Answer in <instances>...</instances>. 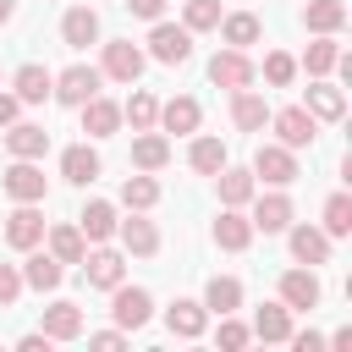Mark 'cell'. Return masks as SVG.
I'll use <instances>...</instances> for the list:
<instances>
[{"label":"cell","instance_id":"cell-36","mask_svg":"<svg viewBox=\"0 0 352 352\" xmlns=\"http://www.w3.org/2000/svg\"><path fill=\"white\" fill-rule=\"evenodd\" d=\"M121 204H126V209H154V204H160V182H154V170L126 176V182H121Z\"/></svg>","mask_w":352,"mask_h":352},{"label":"cell","instance_id":"cell-33","mask_svg":"<svg viewBox=\"0 0 352 352\" xmlns=\"http://www.w3.org/2000/svg\"><path fill=\"white\" fill-rule=\"evenodd\" d=\"M302 28H308V33H341V28H346V0H308Z\"/></svg>","mask_w":352,"mask_h":352},{"label":"cell","instance_id":"cell-41","mask_svg":"<svg viewBox=\"0 0 352 352\" xmlns=\"http://www.w3.org/2000/svg\"><path fill=\"white\" fill-rule=\"evenodd\" d=\"M292 77H297V60H292L286 50H270V55H264V82H270V88H292Z\"/></svg>","mask_w":352,"mask_h":352},{"label":"cell","instance_id":"cell-12","mask_svg":"<svg viewBox=\"0 0 352 352\" xmlns=\"http://www.w3.org/2000/svg\"><path fill=\"white\" fill-rule=\"evenodd\" d=\"M280 302H286L292 314H314V308H319V275H314V264L280 275Z\"/></svg>","mask_w":352,"mask_h":352},{"label":"cell","instance_id":"cell-38","mask_svg":"<svg viewBox=\"0 0 352 352\" xmlns=\"http://www.w3.org/2000/svg\"><path fill=\"white\" fill-rule=\"evenodd\" d=\"M121 121H132V132H148V126L160 121V99L143 94V88H132V99L121 104Z\"/></svg>","mask_w":352,"mask_h":352},{"label":"cell","instance_id":"cell-8","mask_svg":"<svg viewBox=\"0 0 352 352\" xmlns=\"http://www.w3.org/2000/svg\"><path fill=\"white\" fill-rule=\"evenodd\" d=\"M270 126H275V143H286V148H308V143L319 138V121H314L302 104L275 110V116H270Z\"/></svg>","mask_w":352,"mask_h":352},{"label":"cell","instance_id":"cell-20","mask_svg":"<svg viewBox=\"0 0 352 352\" xmlns=\"http://www.w3.org/2000/svg\"><path fill=\"white\" fill-rule=\"evenodd\" d=\"M60 38H66L72 50L99 44V11H94V6H72V11L60 16Z\"/></svg>","mask_w":352,"mask_h":352},{"label":"cell","instance_id":"cell-34","mask_svg":"<svg viewBox=\"0 0 352 352\" xmlns=\"http://www.w3.org/2000/svg\"><path fill=\"white\" fill-rule=\"evenodd\" d=\"M336 60H341V44H336V33H319V38L302 50V66H308V77H330V72H336Z\"/></svg>","mask_w":352,"mask_h":352},{"label":"cell","instance_id":"cell-37","mask_svg":"<svg viewBox=\"0 0 352 352\" xmlns=\"http://www.w3.org/2000/svg\"><path fill=\"white\" fill-rule=\"evenodd\" d=\"M220 33H226L231 50H248V44H258V16L253 11H231V16H220Z\"/></svg>","mask_w":352,"mask_h":352},{"label":"cell","instance_id":"cell-6","mask_svg":"<svg viewBox=\"0 0 352 352\" xmlns=\"http://www.w3.org/2000/svg\"><path fill=\"white\" fill-rule=\"evenodd\" d=\"M253 77H258V66L248 60V50H231V44H226V50L209 60V82H214V88H231V94H236V88H253Z\"/></svg>","mask_w":352,"mask_h":352},{"label":"cell","instance_id":"cell-27","mask_svg":"<svg viewBox=\"0 0 352 352\" xmlns=\"http://www.w3.org/2000/svg\"><path fill=\"white\" fill-rule=\"evenodd\" d=\"M132 165H138V170H165V165H170V143H165V132H154V126L138 132V138H132Z\"/></svg>","mask_w":352,"mask_h":352},{"label":"cell","instance_id":"cell-23","mask_svg":"<svg viewBox=\"0 0 352 352\" xmlns=\"http://www.w3.org/2000/svg\"><path fill=\"white\" fill-rule=\"evenodd\" d=\"M198 121H204L198 99H192V94H176V99L160 104V121H154V126H165V132H198Z\"/></svg>","mask_w":352,"mask_h":352},{"label":"cell","instance_id":"cell-7","mask_svg":"<svg viewBox=\"0 0 352 352\" xmlns=\"http://www.w3.org/2000/svg\"><path fill=\"white\" fill-rule=\"evenodd\" d=\"M143 60H148V55H143L132 38H116V44H104V60H99V72H104L110 82H126V88H132V82L143 77Z\"/></svg>","mask_w":352,"mask_h":352},{"label":"cell","instance_id":"cell-17","mask_svg":"<svg viewBox=\"0 0 352 352\" xmlns=\"http://www.w3.org/2000/svg\"><path fill=\"white\" fill-rule=\"evenodd\" d=\"M6 148H11V160H44L50 132H44L38 121H11V126H6Z\"/></svg>","mask_w":352,"mask_h":352},{"label":"cell","instance_id":"cell-16","mask_svg":"<svg viewBox=\"0 0 352 352\" xmlns=\"http://www.w3.org/2000/svg\"><path fill=\"white\" fill-rule=\"evenodd\" d=\"M77 110H82V132H88V138H110V132H121V104H116V99L94 94V99H82Z\"/></svg>","mask_w":352,"mask_h":352},{"label":"cell","instance_id":"cell-28","mask_svg":"<svg viewBox=\"0 0 352 352\" xmlns=\"http://www.w3.org/2000/svg\"><path fill=\"white\" fill-rule=\"evenodd\" d=\"M77 231H82L88 242H110V236H116V204H104V198L82 204V214H77Z\"/></svg>","mask_w":352,"mask_h":352},{"label":"cell","instance_id":"cell-32","mask_svg":"<svg viewBox=\"0 0 352 352\" xmlns=\"http://www.w3.org/2000/svg\"><path fill=\"white\" fill-rule=\"evenodd\" d=\"M248 330H253L258 341H286V336H292V308H286V302H264Z\"/></svg>","mask_w":352,"mask_h":352},{"label":"cell","instance_id":"cell-45","mask_svg":"<svg viewBox=\"0 0 352 352\" xmlns=\"http://www.w3.org/2000/svg\"><path fill=\"white\" fill-rule=\"evenodd\" d=\"M126 11L143 16V22H160V16H165V0H126Z\"/></svg>","mask_w":352,"mask_h":352},{"label":"cell","instance_id":"cell-29","mask_svg":"<svg viewBox=\"0 0 352 352\" xmlns=\"http://www.w3.org/2000/svg\"><path fill=\"white\" fill-rule=\"evenodd\" d=\"M60 176H66L72 187H88V182L99 176V154H94L88 143H72V148L60 154Z\"/></svg>","mask_w":352,"mask_h":352},{"label":"cell","instance_id":"cell-25","mask_svg":"<svg viewBox=\"0 0 352 352\" xmlns=\"http://www.w3.org/2000/svg\"><path fill=\"white\" fill-rule=\"evenodd\" d=\"M44 336H50V341H77V336H82V308L66 302V297L50 302V308H44Z\"/></svg>","mask_w":352,"mask_h":352},{"label":"cell","instance_id":"cell-35","mask_svg":"<svg viewBox=\"0 0 352 352\" xmlns=\"http://www.w3.org/2000/svg\"><path fill=\"white\" fill-rule=\"evenodd\" d=\"M187 165H192L198 176H214V170L226 165V143H220V138H209V132H204V138H192V148H187Z\"/></svg>","mask_w":352,"mask_h":352},{"label":"cell","instance_id":"cell-1","mask_svg":"<svg viewBox=\"0 0 352 352\" xmlns=\"http://www.w3.org/2000/svg\"><path fill=\"white\" fill-rule=\"evenodd\" d=\"M253 182H270V187H292L297 182V148H286V143H258V154H253Z\"/></svg>","mask_w":352,"mask_h":352},{"label":"cell","instance_id":"cell-49","mask_svg":"<svg viewBox=\"0 0 352 352\" xmlns=\"http://www.w3.org/2000/svg\"><path fill=\"white\" fill-rule=\"evenodd\" d=\"M11 16H16V0H0V28H6Z\"/></svg>","mask_w":352,"mask_h":352},{"label":"cell","instance_id":"cell-18","mask_svg":"<svg viewBox=\"0 0 352 352\" xmlns=\"http://www.w3.org/2000/svg\"><path fill=\"white\" fill-rule=\"evenodd\" d=\"M214 187H220V204H226V209H242V204H248V198L258 192L253 170H242V165H231V160H226V165L214 170Z\"/></svg>","mask_w":352,"mask_h":352},{"label":"cell","instance_id":"cell-11","mask_svg":"<svg viewBox=\"0 0 352 352\" xmlns=\"http://www.w3.org/2000/svg\"><path fill=\"white\" fill-rule=\"evenodd\" d=\"M82 275H88V286L110 292V286L126 280V258H121L116 248H88V253H82Z\"/></svg>","mask_w":352,"mask_h":352},{"label":"cell","instance_id":"cell-2","mask_svg":"<svg viewBox=\"0 0 352 352\" xmlns=\"http://www.w3.org/2000/svg\"><path fill=\"white\" fill-rule=\"evenodd\" d=\"M110 314H116V330L132 336V330H143V324L154 319V297H148L143 286H126V280H121V286H110Z\"/></svg>","mask_w":352,"mask_h":352},{"label":"cell","instance_id":"cell-9","mask_svg":"<svg viewBox=\"0 0 352 352\" xmlns=\"http://www.w3.org/2000/svg\"><path fill=\"white\" fill-rule=\"evenodd\" d=\"M248 204H253V214H248V220H253V231H264V236H270V231H286V226H292V214H297V209H292V198H286L280 187H275V192H264V198L253 192Z\"/></svg>","mask_w":352,"mask_h":352},{"label":"cell","instance_id":"cell-14","mask_svg":"<svg viewBox=\"0 0 352 352\" xmlns=\"http://www.w3.org/2000/svg\"><path fill=\"white\" fill-rule=\"evenodd\" d=\"M60 280H66V264H60L55 253L28 248V258H22V286H33V292H55Z\"/></svg>","mask_w":352,"mask_h":352},{"label":"cell","instance_id":"cell-47","mask_svg":"<svg viewBox=\"0 0 352 352\" xmlns=\"http://www.w3.org/2000/svg\"><path fill=\"white\" fill-rule=\"evenodd\" d=\"M16 116H22V99L16 94H0V126H11Z\"/></svg>","mask_w":352,"mask_h":352},{"label":"cell","instance_id":"cell-13","mask_svg":"<svg viewBox=\"0 0 352 352\" xmlns=\"http://www.w3.org/2000/svg\"><path fill=\"white\" fill-rule=\"evenodd\" d=\"M116 236H121V248L138 253V258H154V253H160V231H154V220H143V209H132L126 220H116Z\"/></svg>","mask_w":352,"mask_h":352},{"label":"cell","instance_id":"cell-21","mask_svg":"<svg viewBox=\"0 0 352 352\" xmlns=\"http://www.w3.org/2000/svg\"><path fill=\"white\" fill-rule=\"evenodd\" d=\"M11 88H16V99H22V104H44V99H50V88H55V72H50V66H38V60H28V66H16Z\"/></svg>","mask_w":352,"mask_h":352},{"label":"cell","instance_id":"cell-44","mask_svg":"<svg viewBox=\"0 0 352 352\" xmlns=\"http://www.w3.org/2000/svg\"><path fill=\"white\" fill-rule=\"evenodd\" d=\"M88 346H99V352H116V346H126V330H94V336H88Z\"/></svg>","mask_w":352,"mask_h":352},{"label":"cell","instance_id":"cell-24","mask_svg":"<svg viewBox=\"0 0 352 352\" xmlns=\"http://www.w3.org/2000/svg\"><path fill=\"white\" fill-rule=\"evenodd\" d=\"M248 242H253V220H248L242 209H220V220H214V248L242 253Z\"/></svg>","mask_w":352,"mask_h":352},{"label":"cell","instance_id":"cell-3","mask_svg":"<svg viewBox=\"0 0 352 352\" xmlns=\"http://www.w3.org/2000/svg\"><path fill=\"white\" fill-rule=\"evenodd\" d=\"M99 82H104V72L77 60V66L55 72V88H50V99H60V104H72V110H77L82 99H94V94H99Z\"/></svg>","mask_w":352,"mask_h":352},{"label":"cell","instance_id":"cell-15","mask_svg":"<svg viewBox=\"0 0 352 352\" xmlns=\"http://www.w3.org/2000/svg\"><path fill=\"white\" fill-rule=\"evenodd\" d=\"M165 324H170V336L198 341V336L209 330V308H204V302H192V297H176V302L165 308Z\"/></svg>","mask_w":352,"mask_h":352},{"label":"cell","instance_id":"cell-43","mask_svg":"<svg viewBox=\"0 0 352 352\" xmlns=\"http://www.w3.org/2000/svg\"><path fill=\"white\" fill-rule=\"evenodd\" d=\"M22 297V270L16 264H0V308H11Z\"/></svg>","mask_w":352,"mask_h":352},{"label":"cell","instance_id":"cell-40","mask_svg":"<svg viewBox=\"0 0 352 352\" xmlns=\"http://www.w3.org/2000/svg\"><path fill=\"white\" fill-rule=\"evenodd\" d=\"M220 0H187V11H182V28L187 33H209V28H220Z\"/></svg>","mask_w":352,"mask_h":352},{"label":"cell","instance_id":"cell-26","mask_svg":"<svg viewBox=\"0 0 352 352\" xmlns=\"http://www.w3.org/2000/svg\"><path fill=\"white\" fill-rule=\"evenodd\" d=\"M231 121H236L242 132H264V121H270V104H264V94H253V88H236V94H231Z\"/></svg>","mask_w":352,"mask_h":352},{"label":"cell","instance_id":"cell-39","mask_svg":"<svg viewBox=\"0 0 352 352\" xmlns=\"http://www.w3.org/2000/svg\"><path fill=\"white\" fill-rule=\"evenodd\" d=\"M324 236H352V198L346 192H330L324 198Z\"/></svg>","mask_w":352,"mask_h":352},{"label":"cell","instance_id":"cell-31","mask_svg":"<svg viewBox=\"0 0 352 352\" xmlns=\"http://www.w3.org/2000/svg\"><path fill=\"white\" fill-rule=\"evenodd\" d=\"M204 308H209V314H236V308H242V280H236V275H209Z\"/></svg>","mask_w":352,"mask_h":352},{"label":"cell","instance_id":"cell-4","mask_svg":"<svg viewBox=\"0 0 352 352\" xmlns=\"http://www.w3.org/2000/svg\"><path fill=\"white\" fill-rule=\"evenodd\" d=\"M0 187H6V198H11V204H44L50 176L38 170V160H16V165L0 176Z\"/></svg>","mask_w":352,"mask_h":352},{"label":"cell","instance_id":"cell-10","mask_svg":"<svg viewBox=\"0 0 352 352\" xmlns=\"http://www.w3.org/2000/svg\"><path fill=\"white\" fill-rule=\"evenodd\" d=\"M6 242H11L16 253H28V248L44 242V214H38V204H16V209L6 214Z\"/></svg>","mask_w":352,"mask_h":352},{"label":"cell","instance_id":"cell-22","mask_svg":"<svg viewBox=\"0 0 352 352\" xmlns=\"http://www.w3.org/2000/svg\"><path fill=\"white\" fill-rule=\"evenodd\" d=\"M314 121H341L346 116V94L336 88V82H324V77H314L308 82V104H302Z\"/></svg>","mask_w":352,"mask_h":352},{"label":"cell","instance_id":"cell-46","mask_svg":"<svg viewBox=\"0 0 352 352\" xmlns=\"http://www.w3.org/2000/svg\"><path fill=\"white\" fill-rule=\"evenodd\" d=\"M286 341H292L297 352H319V346H324V336H319V330H292Z\"/></svg>","mask_w":352,"mask_h":352},{"label":"cell","instance_id":"cell-19","mask_svg":"<svg viewBox=\"0 0 352 352\" xmlns=\"http://www.w3.org/2000/svg\"><path fill=\"white\" fill-rule=\"evenodd\" d=\"M286 242L297 264H330V236L319 226H286Z\"/></svg>","mask_w":352,"mask_h":352},{"label":"cell","instance_id":"cell-5","mask_svg":"<svg viewBox=\"0 0 352 352\" xmlns=\"http://www.w3.org/2000/svg\"><path fill=\"white\" fill-rule=\"evenodd\" d=\"M148 55H154V60H165V66H182V60H192V33L160 16V22L148 28Z\"/></svg>","mask_w":352,"mask_h":352},{"label":"cell","instance_id":"cell-48","mask_svg":"<svg viewBox=\"0 0 352 352\" xmlns=\"http://www.w3.org/2000/svg\"><path fill=\"white\" fill-rule=\"evenodd\" d=\"M16 352H50V336H44V330H33V336H22V341H16Z\"/></svg>","mask_w":352,"mask_h":352},{"label":"cell","instance_id":"cell-42","mask_svg":"<svg viewBox=\"0 0 352 352\" xmlns=\"http://www.w3.org/2000/svg\"><path fill=\"white\" fill-rule=\"evenodd\" d=\"M248 341H253V330H248L242 319L220 314V346H226V352H236V346H248Z\"/></svg>","mask_w":352,"mask_h":352},{"label":"cell","instance_id":"cell-30","mask_svg":"<svg viewBox=\"0 0 352 352\" xmlns=\"http://www.w3.org/2000/svg\"><path fill=\"white\" fill-rule=\"evenodd\" d=\"M44 242H50V253L60 264H82V253H88V236L77 226H44Z\"/></svg>","mask_w":352,"mask_h":352}]
</instances>
